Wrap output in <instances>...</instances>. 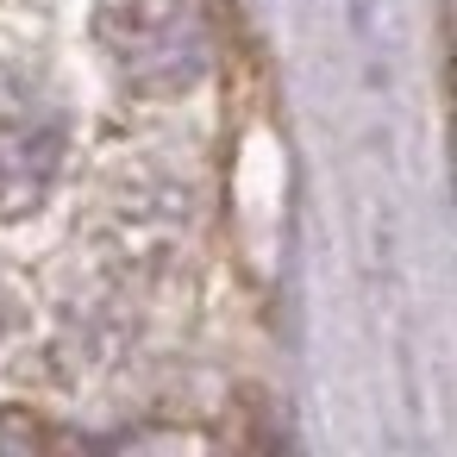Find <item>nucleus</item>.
Listing matches in <instances>:
<instances>
[{
  "label": "nucleus",
  "instance_id": "f257e3e1",
  "mask_svg": "<svg viewBox=\"0 0 457 457\" xmlns=\"http://www.w3.org/2000/svg\"><path fill=\"white\" fill-rule=\"evenodd\" d=\"M95 38L138 95H182L207 76L201 0H101Z\"/></svg>",
  "mask_w": 457,
  "mask_h": 457
},
{
  "label": "nucleus",
  "instance_id": "f03ea898",
  "mask_svg": "<svg viewBox=\"0 0 457 457\" xmlns=\"http://www.w3.org/2000/svg\"><path fill=\"white\" fill-rule=\"evenodd\" d=\"M63 132L51 113H32L20 101H0V220H26L57 188Z\"/></svg>",
  "mask_w": 457,
  "mask_h": 457
},
{
  "label": "nucleus",
  "instance_id": "7ed1b4c3",
  "mask_svg": "<svg viewBox=\"0 0 457 457\" xmlns=\"http://www.w3.org/2000/svg\"><path fill=\"white\" fill-rule=\"evenodd\" d=\"M45 445V426L20 420V413H0V451H38Z\"/></svg>",
  "mask_w": 457,
  "mask_h": 457
},
{
  "label": "nucleus",
  "instance_id": "20e7f679",
  "mask_svg": "<svg viewBox=\"0 0 457 457\" xmlns=\"http://www.w3.org/2000/svg\"><path fill=\"white\" fill-rule=\"evenodd\" d=\"M0 332H7V295H0Z\"/></svg>",
  "mask_w": 457,
  "mask_h": 457
}]
</instances>
